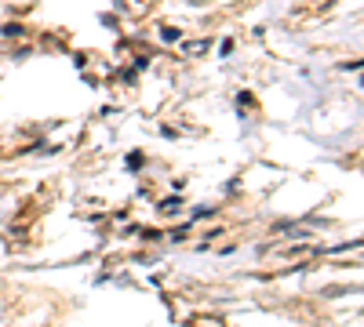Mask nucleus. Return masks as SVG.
<instances>
[{
  "instance_id": "nucleus-1",
  "label": "nucleus",
  "mask_w": 364,
  "mask_h": 327,
  "mask_svg": "<svg viewBox=\"0 0 364 327\" xmlns=\"http://www.w3.org/2000/svg\"><path fill=\"white\" fill-rule=\"evenodd\" d=\"M175 207H178V200H164V204H161V211H164V215H171Z\"/></svg>"
}]
</instances>
